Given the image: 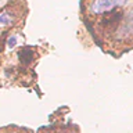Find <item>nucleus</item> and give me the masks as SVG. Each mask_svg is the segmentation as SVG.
Returning <instances> with one entry per match:
<instances>
[{
    "mask_svg": "<svg viewBox=\"0 0 133 133\" xmlns=\"http://www.w3.org/2000/svg\"><path fill=\"white\" fill-rule=\"evenodd\" d=\"M128 0H93L90 4V11L93 14H105L112 12L116 7L125 6Z\"/></svg>",
    "mask_w": 133,
    "mask_h": 133,
    "instance_id": "1",
    "label": "nucleus"
},
{
    "mask_svg": "<svg viewBox=\"0 0 133 133\" xmlns=\"http://www.w3.org/2000/svg\"><path fill=\"white\" fill-rule=\"evenodd\" d=\"M12 22V17L8 12H2L0 14V25H8Z\"/></svg>",
    "mask_w": 133,
    "mask_h": 133,
    "instance_id": "3",
    "label": "nucleus"
},
{
    "mask_svg": "<svg viewBox=\"0 0 133 133\" xmlns=\"http://www.w3.org/2000/svg\"><path fill=\"white\" fill-rule=\"evenodd\" d=\"M118 33H121V35H123V36L133 35V10H130L126 15H125V18H122Z\"/></svg>",
    "mask_w": 133,
    "mask_h": 133,
    "instance_id": "2",
    "label": "nucleus"
},
{
    "mask_svg": "<svg viewBox=\"0 0 133 133\" xmlns=\"http://www.w3.org/2000/svg\"><path fill=\"white\" fill-rule=\"evenodd\" d=\"M6 44H7L10 49L15 47V46H17V36H15V35L8 36V39H7V42H6Z\"/></svg>",
    "mask_w": 133,
    "mask_h": 133,
    "instance_id": "4",
    "label": "nucleus"
}]
</instances>
